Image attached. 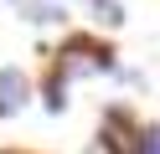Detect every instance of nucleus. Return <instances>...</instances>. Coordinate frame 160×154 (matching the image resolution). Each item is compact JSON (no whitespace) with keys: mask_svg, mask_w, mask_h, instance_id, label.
<instances>
[{"mask_svg":"<svg viewBox=\"0 0 160 154\" xmlns=\"http://www.w3.org/2000/svg\"><path fill=\"white\" fill-rule=\"evenodd\" d=\"M57 57H62V67H67V72H108V67H114V51L93 46V41H83V36L67 41Z\"/></svg>","mask_w":160,"mask_h":154,"instance_id":"f257e3e1","label":"nucleus"},{"mask_svg":"<svg viewBox=\"0 0 160 154\" xmlns=\"http://www.w3.org/2000/svg\"><path fill=\"white\" fill-rule=\"evenodd\" d=\"M26 98H31L26 72H21V67H0V118L21 113V108H26Z\"/></svg>","mask_w":160,"mask_h":154,"instance_id":"f03ea898","label":"nucleus"},{"mask_svg":"<svg viewBox=\"0 0 160 154\" xmlns=\"http://www.w3.org/2000/svg\"><path fill=\"white\" fill-rule=\"evenodd\" d=\"M16 10H21L31 26H47V21H67V10L57 5V0H11Z\"/></svg>","mask_w":160,"mask_h":154,"instance_id":"7ed1b4c3","label":"nucleus"},{"mask_svg":"<svg viewBox=\"0 0 160 154\" xmlns=\"http://www.w3.org/2000/svg\"><path fill=\"white\" fill-rule=\"evenodd\" d=\"M103 139H108V154H139V144H129V139H134V133H129L124 128V113H108V133H103Z\"/></svg>","mask_w":160,"mask_h":154,"instance_id":"20e7f679","label":"nucleus"},{"mask_svg":"<svg viewBox=\"0 0 160 154\" xmlns=\"http://www.w3.org/2000/svg\"><path fill=\"white\" fill-rule=\"evenodd\" d=\"M88 10H93L103 26H124V5H119V0H88Z\"/></svg>","mask_w":160,"mask_h":154,"instance_id":"39448f33","label":"nucleus"},{"mask_svg":"<svg viewBox=\"0 0 160 154\" xmlns=\"http://www.w3.org/2000/svg\"><path fill=\"white\" fill-rule=\"evenodd\" d=\"M139 154H160V123L150 133H139Z\"/></svg>","mask_w":160,"mask_h":154,"instance_id":"423d86ee","label":"nucleus"}]
</instances>
